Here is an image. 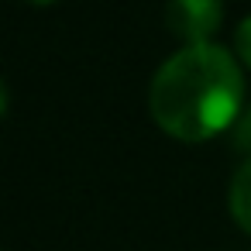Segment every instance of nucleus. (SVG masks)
<instances>
[{
  "label": "nucleus",
  "instance_id": "1",
  "mask_svg": "<svg viewBox=\"0 0 251 251\" xmlns=\"http://www.w3.org/2000/svg\"><path fill=\"white\" fill-rule=\"evenodd\" d=\"M244 76L234 55L213 42L182 45L151 79V117L179 141H206L230 127L241 110Z\"/></svg>",
  "mask_w": 251,
  "mask_h": 251
},
{
  "label": "nucleus",
  "instance_id": "2",
  "mask_svg": "<svg viewBox=\"0 0 251 251\" xmlns=\"http://www.w3.org/2000/svg\"><path fill=\"white\" fill-rule=\"evenodd\" d=\"M224 21V0H169L165 28L186 45H206Z\"/></svg>",
  "mask_w": 251,
  "mask_h": 251
},
{
  "label": "nucleus",
  "instance_id": "3",
  "mask_svg": "<svg viewBox=\"0 0 251 251\" xmlns=\"http://www.w3.org/2000/svg\"><path fill=\"white\" fill-rule=\"evenodd\" d=\"M230 213H234L237 227L251 234V158L237 169V176L230 182Z\"/></svg>",
  "mask_w": 251,
  "mask_h": 251
},
{
  "label": "nucleus",
  "instance_id": "4",
  "mask_svg": "<svg viewBox=\"0 0 251 251\" xmlns=\"http://www.w3.org/2000/svg\"><path fill=\"white\" fill-rule=\"evenodd\" d=\"M234 49H237V55H241V62L251 69V18H244L241 25H237V35H234Z\"/></svg>",
  "mask_w": 251,
  "mask_h": 251
},
{
  "label": "nucleus",
  "instance_id": "5",
  "mask_svg": "<svg viewBox=\"0 0 251 251\" xmlns=\"http://www.w3.org/2000/svg\"><path fill=\"white\" fill-rule=\"evenodd\" d=\"M31 4H55V0H31Z\"/></svg>",
  "mask_w": 251,
  "mask_h": 251
}]
</instances>
